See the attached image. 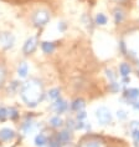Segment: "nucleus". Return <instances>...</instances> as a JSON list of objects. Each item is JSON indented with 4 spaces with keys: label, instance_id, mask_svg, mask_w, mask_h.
I'll list each match as a JSON object with an SVG mask.
<instances>
[{
    "label": "nucleus",
    "instance_id": "obj_13",
    "mask_svg": "<svg viewBox=\"0 0 139 147\" xmlns=\"http://www.w3.org/2000/svg\"><path fill=\"white\" fill-rule=\"evenodd\" d=\"M124 96H126L128 100H135V98L139 96V90L138 89H129L126 91Z\"/></svg>",
    "mask_w": 139,
    "mask_h": 147
},
{
    "label": "nucleus",
    "instance_id": "obj_23",
    "mask_svg": "<svg viewBox=\"0 0 139 147\" xmlns=\"http://www.w3.org/2000/svg\"><path fill=\"white\" fill-rule=\"evenodd\" d=\"M32 125H34V123H32L31 121H26V122L23 125V130L27 134V132H30V131L32 130Z\"/></svg>",
    "mask_w": 139,
    "mask_h": 147
},
{
    "label": "nucleus",
    "instance_id": "obj_30",
    "mask_svg": "<svg viewBox=\"0 0 139 147\" xmlns=\"http://www.w3.org/2000/svg\"><path fill=\"white\" fill-rule=\"evenodd\" d=\"M50 147H61V145L56 140H52V141H50Z\"/></svg>",
    "mask_w": 139,
    "mask_h": 147
},
{
    "label": "nucleus",
    "instance_id": "obj_26",
    "mask_svg": "<svg viewBox=\"0 0 139 147\" xmlns=\"http://www.w3.org/2000/svg\"><path fill=\"white\" fill-rule=\"evenodd\" d=\"M132 137L134 138V141H135V142H139V128H135V130H133Z\"/></svg>",
    "mask_w": 139,
    "mask_h": 147
},
{
    "label": "nucleus",
    "instance_id": "obj_21",
    "mask_svg": "<svg viewBox=\"0 0 139 147\" xmlns=\"http://www.w3.org/2000/svg\"><path fill=\"white\" fill-rule=\"evenodd\" d=\"M50 123L52 125L53 127H60V126H62V120H61L58 116H55V117H52V119H51Z\"/></svg>",
    "mask_w": 139,
    "mask_h": 147
},
{
    "label": "nucleus",
    "instance_id": "obj_28",
    "mask_svg": "<svg viewBox=\"0 0 139 147\" xmlns=\"http://www.w3.org/2000/svg\"><path fill=\"white\" fill-rule=\"evenodd\" d=\"M106 72H107V78H108L109 80H112V81H114L116 75H113V71H112V70H106Z\"/></svg>",
    "mask_w": 139,
    "mask_h": 147
},
{
    "label": "nucleus",
    "instance_id": "obj_17",
    "mask_svg": "<svg viewBox=\"0 0 139 147\" xmlns=\"http://www.w3.org/2000/svg\"><path fill=\"white\" fill-rule=\"evenodd\" d=\"M107 21H108V19H107V16H106L104 14H102V13L97 14V16H96V24L97 25H106L107 24Z\"/></svg>",
    "mask_w": 139,
    "mask_h": 147
},
{
    "label": "nucleus",
    "instance_id": "obj_25",
    "mask_svg": "<svg viewBox=\"0 0 139 147\" xmlns=\"http://www.w3.org/2000/svg\"><path fill=\"white\" fill-rule=\"evenodd\" d=\"M117 116H118V119L124 120V119H127V112L124 110H118L117 111Z\"/></svg>",
    "mask_w": 139,
    "mask_h": 147
},
{
    "label": "nucleus",
    "instance_id": "obj_24",
    "mask_svg": "<svg viewBox=\"0 0 139 147\" xmlns=\"http://www.w3.org/2000/svg\"><path fill=\"white\" fill-rule=\"evenodd\" d=\"M8 117V109L1 107L0 109V121H5Z\"/></svg>",
    "mask_w": 139,
    "mask_h": 147
},
{
    "label": "nucleus",
    "instance_id": "obj_18",
    "mask_svg": "<svg viewBox=\"0 0 139 147\" xmlns=\"http://www.w3.org/2000/svg\"><path fill=\"white\" fill-rule=\"evenodd\" d=\"M47 96H49L50 100H57V98L60 97V90H58V89L50 90L49 94H47Z\"/></svg>",
    "mask_w": 139,
    "mask_h": 147
},
{
    "label": "nucleus",
    "instance_id": "obj_12",
    "mask_svg": "<svg viewBox=\"0 0 139 147\" xmlns=\"http://www.w3.org/2000/svg\"><path fill=\"white\" fill-rule=\"evenodd\" d=\"M27 71H29V67H27V64L26 62H21L17 67V74H19L20 78H26L27 76Z\"/></svg>",
    "mask_w": 139,
    "mask_h": 147
},
{
    "label": "nucleus",
    "instance_id": "obj_31",
    "mask_svg": "<svg viewBox=\"0 0 139 147\" xmlns=\"http://www.w3.org/2000/svg\"><path fill=\"white\" fill-rule=\"evenodd\" d=\"M132 105H133V107H134L135 110H139V102H133Z\"/></svg>",
    "mask_w": 139,
    "mask_h": 147
},
{
    "label": "nucleus",
    "instance_id": "obj_29",
    "mask_svg": "<svg viewBox=\"0 0 139 147\" xmlns=\"http://www.w3.org/2000/svg\"><path fill=\"white\" fill-rule=\"evenodd\" d=\"M17 87H19V82H17V81H14V82L11 84V87H9V90H10V91H14V90H16Z\"/></svg>",
    "mask_w": 139,
    "mask_h": 147
},
{
    "label": "nucleus",
    "instance_id": "obj_11",
    "mask_svg": "<svg viewBox=\"0 0 139 147\" xmlns=\"http://www.w3.org/2000/svg\"><path fill=\"white\" fill-rule=\"evenodd\" d=\"M130 66L126 64V62H123V64H120L119 66V72H120V75H122V78H127V76H129V74H130Z\"/></svg>",
    "mask_w": 139,
    "mask_h": 147
},
{
    "label": "nucleus",
    "instance_id": "obj_20",
    "mask_svg": "<svg viewBox=\"0 0 139 147\" xmlns=\"http://www.w3.org/2000/svg\"><path fill=\"white\" fill-rule=\"evenodd\" d=\"M17 116H19V113H17V110L14 109V107H10L8 110V117H10L11 120H16Z\"/></svg>",
    "mask_w": 139,
    "mask_h": 147
},
{
    "label": "nucleus",
    "instance_id": "obj_22",
    "mask_svg": "<svg viewBox=\"0 0 139 147\" xmlns=\"http://www.w3.org/2000/svg\"><path fill=\"white\" fill-rule=\"evenodd\" d=\"M119 89H120V85L118 82H116V81H113L111 85H109V90H111L112 92H118Z\"/></svg>",
    "mask_w": 139,
    "mask_h": 147
},
{
    "label": "nucleus",
    "instance_id": "obj_1",
    "mask_svg": "<svg viewBox=\"0 0 139 147\" xmlns=\"http://www.w3.org/2000/svg\"><path fill=\"white\" fill-rule=\"evenodd\" d=\"M43 97V87L39 80L32 79L26 84H24L21 89V98L27 106L34 107L42 100Z\"/></svg>",
    "mask_w": 139,
    "mask_h": 147
},
{
    "label": "nucleus",
    "instance_id": "obj_19",
    "mask_svg": "<svg viewBox=\"0 0 139 147\" xmlns=\"http://www.w3.org/2000/svg\"><path fill=\"white\" fill-rule=\"evenodd\" d=\"M5 79H6V70H5L4 66L0 64V87L4 85Z\"/></svg>",
    "mask_w": 139,
    "mask_h": 147
},
{
    "label": "nucleus",
    "instance_id": "obj_14",
    "mask_svg": "<svg viewBox=\"0 0 139 147\" xmlns=\"http://www.w3.org/2000/svg\"><path fill=\"white\" fill-rule=\"evenodd\" d=\"M46 143H47V137L43 134H40V135H37L35 137V145L36 146L42 147V146H45Z\"/></svg>",
    "mask_w": 139,
    "mask_h": 147
},
{
    "label": "nucleus",
    "instance_id": "obj_15",
    "mask_svg": "<svg viewBox=\"0 0 139 147\" xmlns=\"http://www.w3.org/2000/svg\"><path fill=\"white\" fill-rule=\"evenodd\" d=\"M80 147H102V143L98 140H88V141L82 142Z\"/></svg>",
    "mask_w": 139,
    "mask_h": 147
},
{
    "label": "nucleus",
    "instance_id": "obj_16",
    "mask_svg": "<svg viewBox=\"0 0 139 147\" xmlns=\"http://www.w3.org/2000/svg\"><path fill=\"white\" fill-rule=\"evenodd\" d=\"M124 19V13L120 9H116L114 10V21L116 24H120Z\"/></svg>",
    "mask_w": 139,
    "mask_h": 147
},
{
    "label": "nucleus",
    "instance_id": "obj_2",
    "mask_svg": "<svg viewBox=\"0 0 139 147\" xmlns=\"http://www.w3.org/2000/svg\"><path fill=\"white\" fill-rule=\"evenodd\" d=\"M50 21V14L47 10H37L32 15V23L35 24V26L42 28Z\"/></svg>",
    "mask_w": 139,
    "mask_h": 147
},
{
    "label": "nucleus",
    "instance_id": "obj_32",
    "mask_svg": "<svg viewBox=\"0 0 139 147\" xmlns=\"http://www.w3.org/2000/svg\"><path fill=\"white\" fill-rule=\"evenodd\" d=\"M114 1H117V3H122V1H124V0H114Z\"/></svg>",
    "mask_w": 139,
    "mask_h": 147
},
{
    "label": "nucleus",
    "instance_id": "obj_8",
    "mask_svg": "<svg viewBox=\"0 0 139 147\" xmlns=\"http://www.w3.org/2000/svg\"><path fill=\"white\" fill-rule=\"evenodd\" d=\"M14 136H15V132L10 128H3L0 131V140H3V141H10L14 138Z\"/></svg>",
    "mask_w": 139,
    "mask_h": 147
},
{
    "label": "nucleus",
    "instance_id": "obj_10",
    "mask_svg": "<svg viewBox=\"0 0 139 147\" xmlns=\"http://www.w3.org/2000/svg\"><path fill=\"white\" fill-rule=\"evenodd\" d=\"M41 49H42L43 53L51 54V53H53V50H55V44L50 42V41H43L41 44Z\"/></svg>",
    "mask_w": 139,
    "mask_h": 147
},
{
    "label": "nucleus",
    "instance_id": "obj_6",
    "mask_svg": "<svg viewBox=\"0 0 139 147\" xmlns=\"http://www.w3.org/2000/svg\"><path fill=\"white\" fill-rule=\"evenodd\" d=\"M71 132L67 131V130H65V131H61L60 134H58L56 136V141L60 143V145H67V143H70V141H71Z\"/></svg>",
    "mask_w": 139,
    "mask_h": 147
},
{
    "label": "nucleus",
    "instance_id": "obj_7",
    "mask_svg": "<svg viewBox=\"0 0 139 147\" xmlns=\"http://www.w3.org/2000/svg\"><path fill=\"white\" fill-rule=\"evenodd\" d=\"M52 107L55 109V111L57 113H62L67 110V104H66V101H63L62 98H57V100L55 101V104L52 105Z\"/></svg>",
    "mask_w": 139,
    "mask_h": 147
},
{
    "label": "nucleus",
    "instance_id": "obj_3",
    "mask_svg": "<svg viewBox=\"0 0 139 147\" xmlns=\"http://www.w3.org/2000/svg\"><path fill=\"white\" fill-rule=\"evenodd\" d=\"M15 44V38L11 32H0V47L4 50L11 49Z\"/></svg>",
    "mask_w": 139,
    "mask_h": 147
},
{
    "label": "nucleus",
    "instance_id": "obj_4",
    "mask_svg": "<svg viewBox=\"0 0 139 147\" xmlns=\"http://www.w3.org/2000/svg\"><path fill=\"white\" fill-rule=\"evenodd\" d=\"M96 117H97L98 122H100L101 125H108L112 121V113L107 107H104V106L97 109Z\"/></svg>",
    "mask_w": 139,
    "mask_h": 147
},
{
    "label": "nucleus",
    "instance_id": "obj_9",
    "mask_svg": "<svg viewBox=\"0 0 139 147\" xmlns=\"http://www.w3.org/2000/svg\"><path fill=\"white\" fill-rule=\"evenodd\" d=\"M85 109V101L82 100V98H77V100H75L74 102L71 104V110L72 111H82V110Z\"/></svg>",
    "mask_w": 139,
    "mask_h": 147
},
{
    "label": "nucleus",
    "instance_id": "obj_5",
    "mask_svg": "<svg viewBox=\"0 0 139 147\" xmlns=\"http://www.w3.org/2000/svg\"><path fill=\"white\" fill-rule=\"evenodd\" d=\"M36 47H37V39H36L35 36H31V38H29L26 41H25L23 51L25 55H30L36 50Z\"/></svg>",
    "mask_w": 139,
    "mask_h": 147
},
{
    "label": "nucleus",
    "instance_id": "obj_27",
    "mask_svg": "<svg viewBox=\"0 0 139 147\" xmlns=\"http://www.w3.org/2000/svg\"><path fill=\"white\" fill-rule=\"evenodd\" d=\"M86 116H87V115H86V112L83 111V110H82V111H78V112H77V120H78V121H82L83 119H86Z\"/></svg>",
    "mask_w": 139,
    "mask_h": 147
}]
</instances>
